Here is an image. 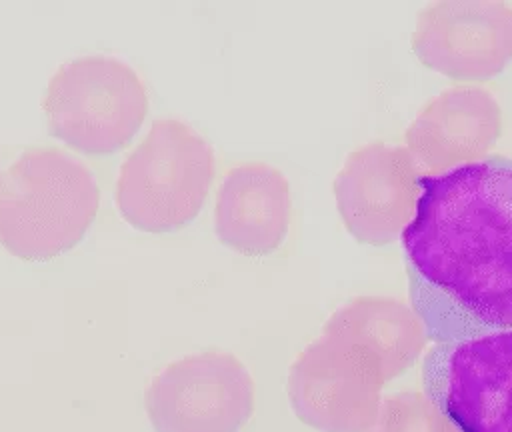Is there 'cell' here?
Wrapping results in <instances>:
<instances>
[{"instance_id": "6da1fadb", "label": "cell", "mask_w": 512, "mask_h": 432, "mask_svg": "<svg viewBox=\"0 0 512 432\" xmlns=\"http://www.w3.org/2000/svg\"><path fill=\"white\" fill-rule=\"evenodd\" d=\"M402 246L428 340L512 330V158L422 176Z\"/></svg>"}, {"instance_id": "7a4b0ae2", "label": "cell", "mask_w": 512, "mask_h": 432, "mask_svg": "<svg viewBox=\"0 0 512 432\" xmlns=\"http://www.w3.org/2000/svg\"><path fill=\"white\" fill-rule=\"evenodd\" d=\"M98 208L96 174L62 146H28L0 172V244L22 260L76 246Z\"/></svg>"}, {"instance_id": "3957f363", "label": "cell", "mask_w": 512, "mask_h": 432, "mask_svg": "<svg viewBox=\"0 0 512 432\" xmlns=\"http://www.w3.org/2000/svg\"><path fill=\"white\" fill-rule=\"evenodd\" d=\"M214 174L212 144L180 118H158L120 164L116 206L142 232H174L198 216Z\"/></svg>"}, {"instance_id": "277c9868", "label": "cell", "mask_w": 512, "mask_h": 432, "mask_svg": "<svg viewBox=\"0 0 512 432\" xmlns=\"http://www.w3.org/2000/svg\"><path fill=\"white\" fill-rule=\"evenodd\" d=\"M42 108L56 138L86 154L124 148L148 112V92L126 60L82 54L50 76Z\"/></svg>"}, {"instance_id": "5b68a950", "label": "cell", "mask_w": 512, "mask_h": 432, "mask_svg": "<svg viewBox=\"0 0 512 432\" xmlns=\"http://www.w3.org/2000/svg\"><path fill=\"white\" fill-rule=\"evenodd\" d=\"M254 406V378L226 350H200L168 362L144 392L154 432H240Z\"/></svg>"}, {"instance_id": "8992f818", "label": "cell", "mask_w": 512, "mask_h": 432, "mask_svg": "<svg viewBox=\"0 0 512 432\" xmlns=\"http://www.w3.org/2000/svg\"><path fill=\"white\" fill-rule=\"evenodd\" d=\"M422 384L458 432H512V330L434 342Z\"/></svg>"}, {"instance_id": "52a82bcc", "label": "cell", "mask_w": 512, "mask_h": 432, "mask_svg": "<svg viewBox=\"0 0 512 432\" xmlns=\"http://www.w3.org/2000/svg\"><path fill=\"white\" fill-rule=\"evenodd\" d=\"M384 384L370 352L320 332L292 360L286 394L296 418L318 432H364L378 414Z\"/></svg>"}, {"instance_id": "ba28073f", "label": "cell", "mask_w": 512, "mask_h": 432, "mask_svg": "<svg viewBox=\"0 0 512 432\" xmlns=\"http://www.w3.org/2000/svg\"><path fill=\"white\" fill-rule=\"evenodd\" d=\"M412 50L430 70L452 80L482 82L512 60V6L502 0H438L426 4Z\"/></svg>"}, {"instance_id": "9c48e42d", "label": "cell", "mask_w": 512, "mask_h": 432, "mask_svg": "<svg viewBox=\"0 0 512 432\" xmlns=\"http://www.w3.org/2000/svg\"><path fill=\"white\" fill-rule=\"evenodd\" d=\"M420 178L404 146L370 142L352 150L334 178V198L346 230L370 246L402 238L418 208Z\"/></svg>"}, {"instance_id": "30bf717a", "label": "cell", "mask_w": 512, "mask_h": 432, "mask_svg": "<svg viewBox=\"0 0 512 432\" xmlns=\"http://www.w3.org/2000/svg\"><path fill=\"white\" fill-rule=\"evenodd\" d=\"M502 108L480 86H452L432 98L410 122L404 148L422 176H438L484 160L502 134Z\"/></svg>"}, {"instance_id": "8fae6325", "label": "cell", "mask_w": 512, "mask_h": 432, "mask_svg": "<svg viewBox=\"0 0 512 432\" xmlns=\"http://www.w3.org/2000/svg\"><path fill=\"white\" fill-rule=\"evenodd\" d=\"M292 194L284 172L248 160L226 170L214 200L218 240L244 256L276 252L290 230Z\"/></svg>"}, {"instance_id": "7c38bea8", "label": "cell", "mask_w": 512, "mask_h": 432, "mask_svg": "<svg viewBox=\"0 0 512 432\" xmlns=\"http://www.w3.org/2000/svg\"><path fill=\"white\" fill-rule=\"evenodd\" d=\"M322 334L370 352L386 382L408 372L430 342L416 310L392 296H356L344 302L326 318Z\"/></svg>"}, {"instance_id": "4fadbf2b", "label": "cell", "mask_w": 512, "mask_h": 432, "mask_svg": "<svg viewBox=\"0 0 512 432\" xmlns=\"http://www.w3.org/2000/svg\"><path fill=\"white\" fill-rule=\"evenodd\" d=\"M446 418L426 392L382 396L374 422L364 432H444Z\"/></svg>"}, {"instance_id": "5bb4252c", "label": "cell", "mask_w": 512, "mask_h": 432, "mask_svg": "<svg viewBox=\"0 0 512 432\" xmlns=\"http://www.w3.org/2000/svg\"><path fill=\"white\" fill-rule=\"evenodd\" d=\"M444 432H458V430H456V428H454V426H452V424H450V422H448V420H446V426H444Z\"/></svg>"}, {"instance_id": "9a60e30c", "label": "cell", "mask_w": 512, "mask_h": 432, "mask_svg": "<svg viewBox=\"0 0 512 432\" xmlns=\"http://www.w3.org/2000/svg\"><path fill=\"white\" fill-rule=\"evenodd\" d=\"M0 172H2V170H0Z\"/></svg>"}]
</instances>
